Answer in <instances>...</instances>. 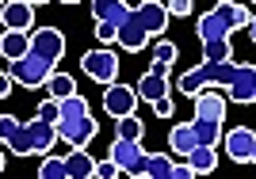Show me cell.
<instances>
[{
  "label": "cell",
  "instance_id": "obj_15",
  "mask_svg": "<svg viewBox=\"0 0 256 179\" xmlns=\"http://www.w3.org/2000/svg\"><path fill=\"white\" fill-rule=\"evenodd\" d=\"M222 145H226V157L237 160V164H248V157H252V145H256V134L248 126H237L230 130V134L222 137Z\"/></svg>",
  "mask_w": 256,
  "mask_h": 179
},
{
  "label": "cell",
  "instance_id": "obj_37",
  "mask_svg": "<svg viewBox=\"0 0 256 179\" xmlns=\"http://www.w3.org/2000/svg\"><path fill=\"white\" fill-rule=\"evenodd\" d=\"M195 172H192V164L184 160V164H172V179H192Z\"/></svg>",
  "mask_w": 256,
  "mask_h": 179
},
{
  "label": "cell",
  "instance_id": "obj_1",
  "mask_svg": "<svg viewBox=\"0 0 256 179\" xmlns=\"http://www.w3.org/2000/svg\"><path fill=\"white\" fill-rule=\"evenodd\" d=\"M256 11L245 8V4H214L210 11H203L199 15V23H195V34H199V42L203 38H230L234 31H241V27H248V19H252Z\"/></svg>",
  "mask_w": 256,
  "mask_h": 179
},
{
  "label": "cell",
  "instance_id": "obj_12",
  "mask_svg": "<svg viewBox=\"0 0 256 179\" xmlns=\"http://www.w3.org/2000/svg\"><path fill=\"white\" fill-rule=\"evenodd\" d=\"M58 126V141H65V145H88L92 137H96V118H92V111H88L84 118H73V122H54Z\"/></svg>",
  "mask_w": 256,
  "mask_h": 179
},
{
  "label": "cell",
  "instance_id": "obj_4",
  "mask_svg": "<svg viewBox=\"0 0 256 179\" xmlns=\"http://www.w3.org/2000/svg\"><path fill=\"white\" fill-rule=\"evenodd\" d=\"M8 73H12V80L23 84V88H42L46 76L54 73V65L42 61V57H34V53H27V57H20V61L8 65Z\"/></svg>",
  "mask_w": 256,
  "mask_h": 179
},
{
  "label": "cell",
  "instance_id": "obj_20",
  "mask_svg": "<svg viewBox=\"0 0 256 179\" xmlns=\"http://www.w3.org/2000/svg\"><path fill=\"white\" fill-rule=\"evenodd\" d=\"M92 15L118 27V23L130 15V4H126V0H92Z\"/></svg>",
  "mask_w": 256,
  "mask_h": 179
},
{
  "label": "cell",
  "instance_id": "obj_27",
  "mask_svg": "<svg viewBox=\"0 0 256 179\" xmlns=\"http://www.w3.org/2000/svg\"><path fill=\"white\" fill-rule=\"evenodd\" d=\"M118 126H115V137H126V141H142V134H146V126H142V118L138 115H122L115 118Z\"/></svg>",
  "mask_w": 256,
  "mask_h": 179
},
{
  "label": "cell",
  "instance_id": "obj_3",
  "mask_svg": "<svg viewBox=\"0 0 256 179\" xmlns=\"http://www.w3.org/2000/svg\"><path fill=\"white\" fill-rule=\"evenodd\" d=\"M107 157L118 164V172L130 179H142V164H146V149L142 141H126V137H115L111 149H107Z\"/></svg>",
  "mask_w": 256,
  "mask_h": 179
},
{
  "label": "cell",
  "instance_id": "obj_40",
  "mask_svg": "<svg viewBox=\"0 0 256 179\" xmlns=\"http://www.w3.org/2000/svg\"><path fill=\"white\" fill-rule=\"evenodd\" d=\"M27 4H31V8H38V4H46V0H27Z\"/></svg>",
  "mask_w": 256,
  "mask_h": 179
},
{
  "label": "cell",
  "instance_id": "obj_29",
  "mask_svg": "<svg viewBox=\"0 0 256 179\" xmlns=\"http://www.w3.org/2000/svg\"><path fill=\"white\" fill-rule=\"evenodd\" d=\"M203 84H206V80H203V69H199V65H195V69H188V73H184L180 80H176V88H180L184 95H195Z\"/></svg>",
  "mask_w": 256,
  "mask_h": 179
},
{
  "label": "cell",
  "instance_id": "obj_19",
  "mask_svg": "<svg viewBox=\"0 0 256 179\" xmlns=\"http://www.w3.org/2000/svg\"><path fill=\"white\" fill-rule=\"evenodd\" d=\"M184 160L192 164L195 176H210V172L218 168V145H195Z\"/></svg>",
  "mask_w": 256,
  "mask_h": 179
},
{
  "label": "cell",
  "instance_id": "obj_38",
  "mask_svg": "<svg viewBox=\"0 0 256 179\" xmlns=\"http://www.w3.org/2000/svg\"><path fill=\"white\" fill-rule=\"evenodd\" d=\"M248 34H252V42H256V15L248 19Z\"/></svg>",
  "mask_w": 256,
  "mask_h": 179
},
{
  "label": "cell",
  "instance_id": "obj_26",
  "mask_svg": "<svg viewBox=\"0 0 256 179\" xmlns=\"http://www.w3.org/2000/svg\"><path fill=\"white\" fill-rule=\"evenodd\" d=\"M203 61H234L230 38H203Z\"/></svg>",
  "mask_w": 256,
  "mask_h": 179
},
{
  "label": "cell",
  "instance_id": "obj_16",
  "mask_svg": "<svg viewBox=\"0 0 256 179\" xmlns=\"http://www.w3.org/2000/svg\"><path fill=\"white\" fill-rule=\"evenodd\" d=\"M27 141H31V157H46L58 141V126L54 122H42V118H31L27 122Z\"/></svg>",
  "mask_w": 256,
  "mask_h": 179
},
{
  "label": "cell",
  "instance_id": "obj_43",
  "mask_svg": "<svg viewBox=\"0 0 256 179\" xmlns=\"http://www.w3.org/2000/svg\"><path fill=\"white\" fill-rule=\"evenodd\" d=\"M62 4H76V0H62Z\"/></svg>",
  "mask_w": 256,
  "mask_h": 179
},
{
  "label": "cell",
  "instance_id": "obj_31",
  "mask_svg": "<svg viewBox=\"0 0 256 179\" xmlns=\"http://www.w3.org/2000/svg\"><path fill=\"white\" fill-rule=\"evenodd\" d=\"M164 8H168V15H176V19H188L195 11V0H168Z\"/></svg>",
  "mask_w": 256,
  "mask_h": 179
},
{
  "label": "cell",
  "instance_id": "obj_23",
  "mask_svg": "<svg viewBox=\"0 0 256 179\" xmlns=\"http://www.w3.org/2000/svg\"><path fill=\"white\" fill-rule=\"evenodd\" d=\"M192 130L199 145H218L222 141V122H214V118H192Z\"/></svg>",
  "mask_w": 256,
  "mask_h": 179
},
{
  "label": "cell",
  "instance_id": "obj_35",
  "mask_svg": "<svg viewBox=\"0 0 256 179\" xmlns=\"http://www.w3.org/2000/svg\"><path fill=\"white\" fill-rule=\"evenodd\" d=\"M153 115H157V118H172V111H176V107H172V99H168V95H160V99H153Z\"/></svg>",
  "mask_w": 256,
  "mask_h": 179
},
{
  "label": "cell",
  "instance_id": "obj_14",
  "mask_svg": "<svg viewBox=\"0 0 256 179\" xmlns=\"http://www.w3.org/2000/svg\"><path fill=\"white\" fill-rule=\"evenodd\" d=\"M0 23H4V31H31L34 27V8L27 0H4Z\"/></svg>",
  "mask_w": 256,
  "mask_h": 179
},
{
  "label": "cell",
  "instance_id": "obj_41",
  "mask_svg": "<svg viewBox=\"0 0 256 179\" xmlns=\"http://www.w3.org/2000/svg\"><path fill=\"white\" fill-rule=\"evenodd\" d=\"M248 164H256V145H252V157H248Z\"/></svg>",
  "mask_w": 256,
  "mask_h": 179
},
{
  "label": "cell",
  "instance_id": "obj_44",
  "mask_svg": "<svg viewBox=\"0 0 256 179\" xmlns=\"http://www.w3.org/2000/svg\"><path fill=\"white\" fill-rule=\"evenodd\" d=\"M0 8H4V0H0Z\"/></svg>",
  "mask_w": 256,
  "mask_h": 179
},
{
  "label": "cell",
  "instance_id": "obj_7",
  "mask_svg": "<svg viewBox=\"0 0 256 179\" xmlns=\"http://www.w3.org/2000/svg\"><path fill=\"white\" fill-rule=\"evenodd\" d=\"M138 92H134V88L130 84H107V92H104V111L111 118H122V115H134V111H138Z\"/></svg>",
  "mask_w": 256,
  "mask_h": 179
},
{
  "label": "cell",
  "instance_id": "obj_36",
  "mask_svg": "<svg viewBox=\"0 0 256 179\" xmlns=\"http://www.w3.org/2000/svg\"><path fill=\"white\" fill-rule=\"evenodd\" d=\"M12 84H16V80H12V73H8V69H0V99H4V95H12Z\"/></svg>",
  "mask_w": 256,
  "mask_h": 179
},
{
  "label": "cell",
  "instance_id": "obj_8",
  "mask_svg": "<svg viewBox=\"0 0 256 179\" xmlns=\"http://www.w3.org/2000/svg\"><path fill=\"white\" fill-rule=\"evenodd\" d=\"M0 145L16 153V157H31V141H27V122L12 115H0Z\"/></svg>",
  "mask_w": 256,
  "mask_h": 179
},
{
  "label": "cell",
  "instance_id": "obj_13",
  "mask_svg": "<svg viewBox=\"0 0 256 179\" xmlns=\"http://www.w3.org/2000/svg\"><path fill=\"white\" fill-rule=\"evenodd\" d=\"M118 46L126 53H138V50H146V42H150V31L142 27V19H138V11L130 8V15L122 23H118V38H115Z\"/></svg>",
  "mask_w": 256,
  "mask_h": 179
},
{
  "label": "cell",
  "instance_id": "obj_24",
  "mask_svg": "<svg viewBox=\"0 0 256 179\" xmlns=\"http://www.w3.org/2000/svg\"><path fill=\"white\" fill-rule=\"evenodd\" d=\"M88 115V99H80V95H65V99H58V122H73V118H84Z\"/></svg>",
  "mask_w": 256,
  "mask_h": 179
},
{
  "label": "cell",
  "instance_id": "obj_22",
  "mask_svg": "<svg viewBox=\"0 0 256 179\" xmlns=\"http://www.w3.org/2000/svg\"><path fill=\"white\" fill-rule=\"evenodd\" d=\"M142 176L146 179H172V157H164V153H146Z\"/></svg>",
  "mask_w": 256,
  "mask_h": 179
},
{
  "label": "cell",
  "instance_id": "obj_6",
  "mask_svg": "<svg viewBox=\"0 0 256 179\" xmlns=\"http://www.w3.org/2000/svg\"><path fill=\"white\" fill-rule=\"evenodd\" d=\"M192 99H195V118H214V122H226V103H230V99H226V88L203 84Z\"/></svg>",
  "mask_w": 256,
  "mask_h": 179
},
{
  "label": "cell",
  "instance_id": "obj_46",
  "mask_svg": "<svg viewBox=\"0 0 256 179\" xmlns=\"http://www.w3.org/2000/svg\"><path fill=\"white\" fill-rule=\"evenodd\" d=\"M252 103H256V99H252Z\"/></svg>",
  "mask_w": 256,
  "mask_h": 179
},
{
  "label": "cell",
  "instance_id": "obj_34",
  "mask_svg": "<svg viewBox=\"0 0 256 179\" xmlns=\"http://www.w3.org/2000/svg\"><path fill=\"white\" fill-rule=\"evenodd\" d=\"M115 176H122V172H118V164L111 157L107 160H96V179H115Z\"/></svg>",
  "mask_w": 256,
  "mask_h": 179
},
{
  "label": "cell",
  "instance_id": "obj_28",
  "mask_svg": "<svg viewBox=\"0 0 256 179\" xmlns=\"http://www.w3.org/2000/svg\"><path fill=\"white\" fill-rule=\"evenodd\" d=\"M38 179H69L65 176V157H50L46 153L42 164H38Z\"/></svg>",
  "mask_w": 256,
  "mask_h": 179
},
{
  "label": "cell",
  "instance_id": "obj_2",
  "mask_svg": "<svg viewBox=\"0 0 256 179\" xmlns=\"http://www.w3.org/2000/svg\"><path fill=\"white\" fill-rule=\"evenodd\" d=\"M80 69H84V76H92L96 84H115L118 76V53L107 50V46H100V50H88L84 57H80Z\"/></svg>",
  "mask_w": 256,
  "mask_h": 179
},
{
  "label": "cell",
  "instance_id": "obj_33",
  "mask_svg": "<svg viewBox=\"0 0 256 179\" xmlns=\"http://www.w3.org/2000/svg\"><path fill=\"white\" fill-rule=\"evenodd\" d=\"M96 38H100L104 46H111V42L118 38V27H115V23H104V19H96Z\"/></svg>",
  "mask_w": 256,
  "mask_h": 179
},
{
  "label": "cell",
  "instance_id": "obj_30",
  "mask_svg": "<svg viewBox=\"0 0 256 179\" xmlns=\"http://www.w3.org/2000/svg\"><path fill=\"white\" fill-rule=\"evenodd\" d=\"M176 57H180V50H176V42H164V38H160V42L153 46V61H160V65H172V61H176Z\"/></svg>",
  "mask_w": 256,
  "mask_h": 179
},
{
  "label": "cell",
  "instance_id": "obj_9",
  "mask_svg": "<svg viewBox=\"0 0 256 179\" xmlns=\"http://www.w3.org/2000/svg\"><path fill=\"white\" fill-rule=\"evenodd\" d=\"M168 69H172V65H160V61H153V65H150V73H146V76L138 80V84H134L138 99L153 103V99H160V95H168Z\"/></svg>",
  "mask_w": 256,
  "mask_h": 179
},
{
  "label": "cell",
  "instance_id": "obj_5",
  "mask_svg": "<svg viewBox=\"0 0 256 179\" xmlns=\"http://www.w3.org/2000/svg\"><path fill=\"white\" fill-rule=\"evenodd\" d=\"M31 53H34V57H42V61H50V65H58L65 57V34L58 31V27H34Z\"/></svg>",
  "mask_w": 256,
  "mask_h": 179
},
{
  "label": "cell",
  "instance_id": "obj_25",
  "mask_svg": "<svg viewBox=\"0 0 256 179\" xmlns=\"http://www.w3.org/2000/svg\"><path fill=\"white\" fill-rule=\"evenodd\" d=\"M42 88H46V95H50V99H65V95L76 92V80H73L69 73H50Z\"/></svg>",
  "mask_w": 256,
  "mask_h": 179
},
{
  "label": "cell",
  "instance_id": "obj_21",
  "mask_svg": "<svg viewBox=\"0 0 256 179\" xmlns=\"http://www.w3.org/2000/svg\"><path fill=\"white\" fill-rule=\"evenodd\" d=\"M195 145H199V141H195L192 122H180V126H172V130H168V149H172V157H188Z\"/></svg>",
  "mask_w": 256,
  "mask_h": 179
},
{
  "label": "cell",
  "instance_id": "obj_17",
  "mask_svg": "<svg viewBox=\"0 0 256 179\" xmlns=\"http://www.w3.org/2000/svg\"><path fill=\"white\" fill-rule=\"evenodd\" d=\"M27 53H31V31H0V57L8 65Z\"/></svg>",
  "mask_w": 256,
  "mask_h": 179
},
{
  "label": "cell",
  "instance_id": "obj_18",
  "mask_svg": "<svg viewBox=\"0 0 256 179\" xmlns=\"http://www.w3.org/2000/svg\"><path fill=\"white\" fill-rule=\"evenodd\" d=\"M65 176L69 179H92L96 176V160L88 157L84 145H69V153H65Z\"/></svg>",
  "mask_w": 256,
  "mask_h": 179
},
{
  "label": "cell",
  "instance_id": "obj_45",
  "mask_svg": "<svg viewBox=\"0 0 256 179\" xmlns=\"http://www.w3.org/2000/svg\"><path fill=\"white\" fill-rule=\"evenodd\" d=\"M134 4H138V0H134Z\"/></svg>",
  "mask_w": 256,
  "mask_h": 179
},
{
  "label": "cell",
  "instance_id": "obj_10",
  "mask_svg": "<svg viewBox=\"0 0 256 179\" xmlns=\"http://www.w3.org/2000/svg\"><path fill=\"white\" fill-rule=\"evenodd\" d=\"M130 8L138 11V19H142V27L150 31V38H157V34H164L168 31V8L160 4V0H138V4H130Z\"/></svg>",
  "mask_w": 256,
  "mask_h": 179
},
{
  "label": "cell",
  "instance_id": "obj_32",
  "mask_svg": "<svg viewBox=\"0 0 256 179\" xmlns=\"http://www.w3.org/2000/svg\"><path fill=\"white\" fill-rule=\"evenodd\" d=\"M34 118H42V122H58V99L46 95L42 103H38V111H34Z\"/></svg>",
  "mask_w": 256,
  "mask_h": 179
},
{
  "label": "cell",
  "instance_id": "obj_42",
  "mask_svg": "<svg viewBox=\"0 0 256 179\" xmlns=\"http://www.w3.org/2000/svg\"><path fill=\"white\" fill-rule=\"evenodd\" d=\"M214 4H234V0H214Z\"/></svg>",
  "mask_w": 256,
  "mask_h": 179
},
{
  "label": "cell",
  "instance_id": "obj_39",
  "mask_svg": "<svg viewBox=\"0 0 256 179\" xmlns=\"http://www.w3.org/2000/svg\"><path fill=\"white\" fill-rule=\"evenodd\" d=\"M4 160H8V157H4V149H0V172H4Z\"/></svg>",
  "mask_w": 256,
  "mask_h": 179
},
{
  "label": "cell",
  "instance_id": "obj_11",
  "mask_svg": "<svg viewBox=\"0 0 256 179\" xmlns=\"http://www.w3.org/2000/svg\"><path fill=\"white\" fill-rule=\"evenodd\" d=\"M226 99H234V103H252L256 99V65H237L234 80L226 84Z\"/></svg>",
  "mask_w": 256,
  "mask_h": 179
},
{
  "label": "cell",
  "instance_id": "obj_47",
  "mask_svg": "<svg viewBox=\"0 0 256 179\" xmlns=\"http://www.w3.org/2000/svg\"><path fill=\"white\" fill-rule=\"evenodd\" d=\"M252 4H256V0H252Z\"/></svg>",
  "mask_w": 256,
  "mask_h": 179
}]
</instances>
